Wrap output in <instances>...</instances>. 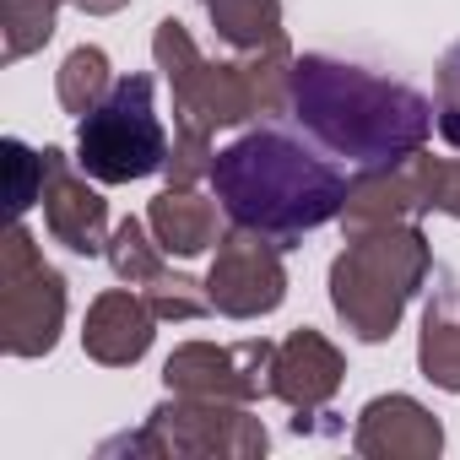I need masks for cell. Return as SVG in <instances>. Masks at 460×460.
<instances>
[{
    "label": "cell",
    "instance_id": "1",
    "mask_svg": "<svg viewBox=\"0 0 460 460\" xmlns=\"http://www.w3.org/2000/svg\"><path fill=\"white\" fill-rule=\"evenodd\" d=\"M293 119L309 141H320L331 157H347L358 168H385L428 146L433 136V103L390 76H374L363 66L304 55L293 60Z\"/></svg>",
    "mask_w": 460,
    "mask_h": 460
},
{
    "label": "cell",
    "instance_id": "2",
    "mask_svg": "<svg viewBox=\"0 0 460 460\" xmlns=\"http://www.w3.org/2000/svg\"><path fill=\"white\" fill-rule=\"evenodd\" d=\"M347 184L352 179L331 157H320L309 141L277 125L244 130L211 163V195L222 200L227 222L277 239L282 250H293L304 234L341 217Z\"/></svg>",
    "mask_w": 460,
    "mask_h": 460
},
{
    "label": "cell",
    "instance_id": "3",
    "mask_svg": "<svg viewBox=\"0 0 460 460\" xmlns=\"http://www.w3.org/2000/svg\"><path fill=\"white\" fill-rule=\"evenodd\" d=\"M152 60L173 87V114L206 125V130H227V125H250L255 114H282L293 98V49L288 39L250 49L239 60H206L190 39L184 22L163 17L152 33Z\"/></svg>",
    "mask_w": 460,
    "mask_h": 460
},
{
    "label": "cell",
    "instance_id": "4",
    "mask_svg": "<svg viewBox=\"0 0 460 460\" xmlns=\"http://www.w3.org/2000/svg\"><path fill=\"white\" fill-rule=\"evenodd\" d=\"M428 271H433V244L422 239L417 222L368 227V234L347 239V250L331 266V304L358 341H385L395 336Z\"/></svg>",
    "mask_w": 460,
    "mask_h": 460
},
{
    "label": "cell",
    "instance_id": "5",
    "mask_svg": "<svg viewBox=\"0 0 460 460\" xmlns=\"http://www.w3.org/2000/svg\"><path fill=\"white\" fill-rule=\"evenodd\" d=\"M266 422L250 417L244 401H211V395H179L163 401L141 433H125V438H109L103 455L114 449H130V455H184V460H255L266 455Z\"/></svg>",
    "mask_w": 460,
    "mask_h": 460
},
{
    "label": "cell",
    "instance_id": "6",
    "mask_svg": "<svg viewBox=\"0 0 460 460\" xmlns=\"http://www.w3.org/2000/svg\"><path fill=\"white\" fill-rule=\"evenodd\" d=\"M76 163L98 184H136L168 163V136L152 103V76L114 82V93L76 130Z\"/></svg>",
    "mask_w": 460,
    "mask_h": 460
},
{
    "label": "cell",
    "instance_id": "7",
    "mask_svg": "<svg viewBox=\"0 0 460 460\" xmlns=\"http://www.w3.org/2000/svg\"><path fill=\"white\" fill-rule=\"evenodd\" d=\"M66 325V277L44 261L22 217L0 244V347L6 358H44L55 352Z\"/></svg>",
    "mask_w": 460,
    "mask_h": 460
},
{
    "label": "cell",
    "instance_id": "8",
    "mask_svg": "<svg viewBox=\"0 0 460 460\" xmlns=\"http://www.w3.org/2000/svg\"><path fill=\"white\" fill-rule=\"evenodd\" d=\"M271 363L277 341L250 336V341H184L163 363V385L179 395H211V401H261L271 395Z\"/></svg>",
    "mask_w": 460,
    "mask_h": 460
},
{
    "label": "cell",
    "instance_id": "9",
    "mask_svg": "<svg viewBox=\"0 0 460 460\" xmlns=\"http://www.w3.org/2000/svg\"><path fill=\"white\" fill-rule=\"evenodd\" d=\"M206 298L217 314L227 320H261L288 298V266H282V244L250 227L222 234L217 261L206 271Z\"/></svg>",
    "mask_w": 460,
    "mask_h": 460
},
{
    "label": "cell",
    "instance_id": "10",
    "mask_svg": "<svg viewBox=\"0 0 460 460\" xmlns=\"http://www.w3.org/2000/svg\"><path fill=\"white\" fill-rule=\"evenodd\" d=\"M93 173L66 157L60 146H44V227H49V239L66 244L71 255H103L109 250V206L103 195L87 184Z\"/></svg>",
    "mask_w": 460,
    "mask_h": 460
},
{
    "label": "cell",
    "instance_id": "11",
    "mask_svg": "<svg viewBox=\"0 0 460 460\" xmlns=\"http://www.w3.org/2000/svg\"><path fill=\"white\" fill-rule=\"evenodd\" d=\"M347 379V358L336 352L331 336H320L314 325L293 331L288 341H277V363H271V395L282 406H293L298 417H320V406L341 390Z\"/></svg>",
    "mask_w": 460,
    "mask_h": 460
},
{
    "label": "cell",
    "instance_id": "12",
    "mask_svg": "<svg viewBox=\"0 0 460 460\" xmlns=\"http://www.w3.org/2000/svg\"><path fill=\"white\" fill-rule=\"evenodd\" d=\"M352 449L363 460H433L444 449V428L411 395H374L358 411Z\"/></svg>",
    "mask_w": 460,
    "mask_h": 460
},
{
    "label": "cell",
    "instance_id": "13",
    "mask_svg": "<svg viewBox=\"0 0 460 460\" xmlns=\"http://www.w3.org/2000/svg\"><path fill=\"white\" fill-rule=\"evenodd\" d=\"M152 336H157V309H152L146 293L130 288V282L98 293L93 309H87V325H82V347H87V358L103 363V368H130V363H141L146 347H152Z\"/></svg>",
    "mask_w": 460,
    "mask_h": 460
},
{
    "label": "cell",
    "instance_id": "14",
    "mask_svg": "<svg viewBox=\"0 0 460 460\" xmlns=\"http://www.w3.org/2000/svg\"><path fill=\"white\" fill-rule=\"evenodd\" d=\"M222 200H206L195 190H179L168 184L152 206H146V227L152 239L163 244V255H179V261H195L206 255L211 244H222Z\"/></svg>",
    "mask_w": 460,
    "mask_h": 460
},
{
    "label": "cell",
    "instance_id": "15",
    "mask_svg": "<svg viewBox=\"0 0 460 460\" xmlns=\"http://www.w3.org/2000/svg\"><path fill=\"white\" fill-rule=\"evenodd\" d=\"M417 368L428 385L460 395V288L444 282L433 288L422 309V336H417Z\"/></svg>",
    "mask_w": 460,
    "mask_h": 460
},
{
    "label": "cell",
    "instance_id": "16",
    "mask_svg": "<svg viewBox=\"0 0 460 460\" xmlns=\"http://www.w3.org/2000/svg\"><path fill=\"white\" fill-rule=\"evenodd\" d=\"M200 12L211 17L217 39L227 49H239V55L288 39L282 33V0H200Z\"/></svg>",
    "mask_w": 460,
    "mask_h": 460
},
{
    "label": "cell",
    "instance_id": "17",
    "mask_svg": "<svg viewBox=\"0 0 460 460\" xmlns=\"http://www.w3.org/2000/svg\"><path fill=\"white\" fill-rule=\"evenodd\" d=\"M109 266H114V277L119 282H130V288H157V282H168L173 271L163 266V244L152 239V227L146 222H136V217H125L114 234H109Z\"/></svg>",
    "mask_w": 460,
    "mask_h": 460
},
{
    "label": "cell",
    "instance_id": "18",
    "mask_svg": "<svg viewBox=\"0 0 460 460\" xmlns=\"http://www.w3.org/2000/svg\"><path fill=\"white\" fill-rule=\"evenodd\" d=\"M55 93H60V109L66 114H76V119H87L109 93H114V76H109V55L98 49V44H82V49H71L66 55V66H60V76H55Z\"/></svg>",
    "mask_w": 460,
    "mask_h": 460
},
{
    "label": "cell",
    "instance_id": "19",
    "mask_svg": "<svg viewBox=\"0 0 460 460\" xmlns=\"http://www.w3.org/2000/svg\"><path fill=\"white\" fill-rule=\"evenodd\" d=\"M60 0H0V60L17 66L55 39Z\"/></svg>",
    "mask_w": 460,
    "mask_h": 460
},
{
    "label": "cell",
    "instance_id": "20",
    "mask_svg": "<svg viewBox=\"0 0 460 460\" xmlns=\"http://www.w3.org/2000/svg\"><path fill=\"white\" fill-rule=\"evenodd\" d=\"M211 163H217L211 130L195 125V119H184V114H173V146H168V163H163L168 184L195 190V179H211Z\"/></svg>",
    "mask_w": 460,
    "mask_h": 460
},
{
    "label": "cell",
    "instance_id": "21",
    "mask_svg": "<svg viewBox=\"0 0 460 460\" xmlns=\"http://www.w3.org/2000/svg\"><path fill=\"white\" fill-rule=\"evenodd\" d=\"M6 157V184H12V217H28V206L44 195V152H28L22 141H0Z\"/></svg>",
    "mask_w": 460,
    "mask_h": 460
},
{
    "label": "cell",
    "instance_id": "22",
    "mask_svg": "<svg viewBox=\"0 0 460 460\" xmlns=\"http://www.w3.org/2000/svg\"><path fill=\"white\" fill-rule=\"evenodd\" d=\"M433 119H438V136L444 146L460 152V39L444 49L438 60V87H433Z\"/></svg>",
    "mask_w": 460,
    "mask_h": 460
},
{
    "label": "cell",
    "instance_id": "23",
    "mask_svg": "<svg viewBox=\"0 0 460 460\" xmlns=\"http://www.w3.org/2000/svg\"><path fill=\"white\" fill-rule=\"evenodd\" d=\"M433 211L460 222V157H433Z\"/></svg>",
    "mask_w": 460,
    "mask_h": 460
},
{
    "label": "cell",
    "instance_id": "24",
    "mask_svg": "<svg viewBox=\"0 0 460 460\" xmlns=\"http://www.w3.org/2000/svg\"><path fill=\"white\" fill-rule=\"evenodd\" d=\"M76 6L87 12V17H114V12H125L130 0H76Z\"/></svg>",
    "mask_w": 460,
    "mask_h": 460
},
{
    "label": "cell",
    "instance_id": "25",
    "mask_svg": "<svg viewBox=\"0 0 460 460\" xmlns=\"http://www.w3.org/2000/svg\"><path fill=\"white\" fill-rule=\"evenodd\" d=\"M60 6H66V0H60ZM71 6H76V0H71Z\"/></svg>",
    "mask_w": 460,
    "mask_h": 460
}]
</instances>
